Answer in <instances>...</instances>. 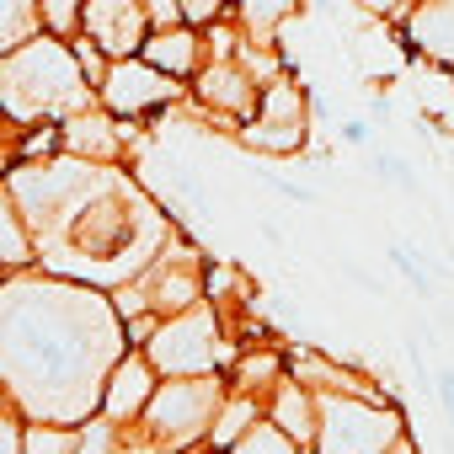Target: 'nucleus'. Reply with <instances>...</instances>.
Masks as SVG:
<instances>
[{
	"label": "nucleus",
	"mask_w": 454,
	"mask_h": 454,
	"mask_svg": "<svg viewBox=\"0 0 454 454\" xmlns=\"http://www.w3.org/2000/svg\"><path fill=\"white\" fill-rule=\"evenodd\" d=\"M118 305L102 294L65 284V278H22L6 273V380L12 401L43 385L27 406L38 422H81L70 385H86L102 401V385L113 374L118 353Z\"/></svg>",
	"instance_id": "1"
},
{
	"label": "nucleus",
	"mask_w": 454,
	"mask_h": 454,
	"mask_svg": "<svg viewBox=\"0 0 454 454\" xmlns=\"http://www.w3.org/2000/svg\"><path fill=\"white\" fill-rule=\"evenodd\" d=\"M0 97H6V118L12 129H27L38 118H70V113H86L97 97L91 75L81 70L75 59V43L65 38H33L22 49H6L0 59Z\"/></svg>",
	"instance_id": "2"
},
{
	"label": "nucleus",
	"mask_w": 454,
	"mask_h": 454,
	"mask_svg": "<svg viewBox=\"0 0 454 454\" xmlns=\"http://www.w3.org/2000/svg\"><path fill=\"white\" fill-rule=\"evenodd\" d=\"M224 401H231V374H176V380H160L150 411L139 417V433L150 438L155 454H182L192 443H208Z\"/></svg>",
	"instance_id": "3"
},
{
	"label": "nucleus",
	"mask_w": 454,
	"mask_h": 454,
	"mask_svg": "<svg viewBox=\"0 0 454 454\" xmlns=\"http://www.w3.org/2000/svg\"><path fill=\"white\" fill-rule=\"evenodd\" d=\"M406 438V417L395 401L369 395H321V433L316 454H385Z\"/></svg>",
	"instance_id": "4"
},
{
	"label": "nucleus",
	"mask_w": 454,
	"mask_h": 454,
	"mask_svg": "<svg viewBox=\"0 0 454 454\" xmlns=\"http://www.w3.org/2000/svg\"><path fill=\"white\" fill-rule=\"evenodd\" d=\"M219 342H224L219 310H214V300H203L182 316H166L145 353L166 380H176V374H224V348Z\"/></svg>",
	"instance_id": "5"
},
{
	"label": "nucleus",
	"mask_w": 454,
	"mask_h": 454,
	"mask_svg": "<svg viewBox=\"0 0 454 454\" xmlns=\"http://www.w3.org/2000/svg\"><path fill=\"white\" fill-rule=\"evenodd\" d=\"M305 134H310V97H305V86H294L284 75L262 86L257 118H247L236 129V139L262 155H294V150H305Z\"/></svg>",
	"instance_id": "6"
},
{
	"label": "nucleus",
	"mask_w": 454,
	"mask_h": 454,
	"mask_svg": "<svg viewBox=\"0 0 454 454\" xmlns=\"http://www.w3.org/2000/svg\"><path fill=\"white\" fill-rule=\"evenodd\" d=\"M97 97L113 118H150V113H166L182 97V81L166 75L160 65H150L145 54H129V59H113Z\"/></svg>",
	"instance_id": "7"
},
{
	"label": "nucleus",
	"mask_w": 454,
	"mask_h": 454,
	"mask_svg": "<svg viewBox=\"0 0 454 454\" xmlns=\"http://www.w3.org/2000/svg\"><path fill=\"white\" fill-rule=\"evenodd\" d=\"M192 97H198L208 113H219V118H236V129H241V123L257 118V107H262V81H257V75L241 65V54H236V59L203 65Z\"/></svg>",
	"instance_id": "8"
},
{
	"label": "nucleus",
	"mask_w": 454,
	"mask_h": 454,
	"mask_svg": "<svg viewBox=\"0 0 454 454\" xmlns=\"http://www.w3.org/2000/svg\"><path fill=\"white\" fill-rule=\"evenodd\" d=\"M81 33H91L113 59H129L145 49V38L155 33L145 0H86V22Z\"/></svg>",
	"instance_id": "9"
},
{
	"label": "nucleus",
	"mask_w": 454,
	"mask_h": 454,
	"mask_svg": "<svg viewBox=\"0 0 454 454\" xmlns=\"http://www.w3.org/2000/svg\"><path fill=\"white\" fill-rule=\"evenodd\" d=\"M160 380H166V374L150 364V353H145V348H129V353L113 364L107 385H102V411L118 417V422H139V417L150 411Z\"/></svg>",
	"instance_id": "10"
},
{
	"label": "nucleus",
	"mask_w": 454,
	"mask_h": 454,
	"mask_svg": "<svg viewBox=\"0 0 454 454\" xmlns=\"http://www.w3.org/2000/svg\"><path fill=\"white\" fill-rule=\"evenodd\" d=\"M401 33H406V43L417 54H427L433 65L454 70V0H411Z\"/></svg>",
	"instance_id": "11"
},
{
	"label": "nucleus",
	"mask_w": 454,
	"mask_h": 454,
	"mask_svg": "<svg viewBox=\"0 0 454 454\" xmlns=\"http://www.w3.org/2000/svg\"><path fill=\"white\" fill-rule=\"evenodd\" d=\"M268 422H278L289 438H300L310 454H316V433H321V390H310L305 380H284L273 395H268Z\"/></svg>",
	"instance_id": "12"
},
{
	"label": "nucleus",
	"mask_w": 454,
	"mask_h": 454,
	"mask_svg": "<svg viewBox=\"0 0 454 454\" xmlns=\"http://www.w3.org/2000/svg\"><path fill=\"white\" fill-rule=\"evenodd\" d=\"M65 155H81V160H97V166H107V160H118L123 155V129L113 123V118H102V113H70L65 118Z\"/></svg>",
	"instance_id": "13"
},
{
	"label": "nucleus",
	"mask_w": 454,
	"mask_h": 454,
	"mask_svg": "<svg viewBox=\"0 0 454 454\" xmlns=\"http://www.w3.org/2000/svg\"><path fill=\"white\" fill-rule=\"evenodd\" d=\"M150 65H160L166 75H176V81H187L198 65H203V54H208V43L192 33V27H155L150 38H145V49H139Z\"/></svg>",
	"instance_id": "14"
},
{
	"label": "nucleus",
	"mask_w": 454,
	"mask_h": 454,
	"mask_svg": "<svg viewBox=\"0 0 454 454\" xmlns=\"http://www.w3.org/2000/svg\"><path fill=\"white\" fill-rule=\"evenodd\" d=\"M231 390H247V395H273L284 380H289V358L273 348V342H262V348H247L231 369Z\"/></svg>",
	"instance_id": "15"
},
{
	"label": "nucleus",
	"mask_w": 454,
	"mask_h": 454,
	"mask_svg": "<svg viewBox=\"0 0 454 454\" xmlns=\"http://www.w3.org/2000/svg\"><path fill=\"white\" fill-rule=\"evenodd\" d=\"M43 33V0H0V49H22Z\"/></svg>",
	"instance_id": "16"
},
{
	"label": "nucleus",
	"mask_w": 454,
	"mask_h": 454,
	"mask_svg": "<svg viewBox=\"0 0 454 454\" xmlns=\"http://www.w3.org/2000/svg\"><path fill=\"white\" fill-rule=\"evenodd\" d=\"M300 12V0H241V33L252 43H273L278 22H289Z\"/></svg>",
	"instance_id": "17"
},
{
	"label": "nucleus",
	"mask_w": 454,
	"mask_h": 454,
	"mask_svg": "<svg viewBox=\"0 0 454 454\" xmlns=\"http://www.w3.org/2000/svg\"><path fill=\"white\" fill-rule=\"evenodd\" d=\"M0 231H6V273H22L38 252H33V236H27V214L6 198V214H0Z\"/></svg>",
	"instance_id": "18"
},
{
	"label": "nucleus",
	"mask_w": 454,
	"mask_h": 454,
	"mask_svg": "<svg viewBox=\"0 0 454 454\" xmlns=\"http://www.w3.org/2000/svg\"><path fill=\"white\" fill-rule=\"evenodd\" d=\"M81 449V427L70 422H27V449L22 454H75Z\"/></svg>",
	"instance_id": "19"
},
{
	"label": "nucleus",
	"mask_w": 454,
	"mask_h": 454,
	"mask_svg": "<svg viewBox=\"0 0 454 454\" xmlns=\"http://www.w3.org/2000/svg\"><path fill=\"white\" fill-rule=\"evenodd\" d=\"M231 454H310V449H305L300 438H289L278 422H268V417H262V422H257L236 449H231Z\"/></svg>",
	"instance_id": "20"
},
{
	"label": "nucleus",
	"mask_w": 454,
	"mask_h": 454,
	"mask_svg": "<svg viewBox=\"0 0 454 454\" xmlns=\"http://www.w3.org/2000/svg\"><path fill=\"white\" fill-rule=\"evenodd\" d=\"M81 22H86V0H43V27L54 38L81 33Z\"/></svg>",
	"instance_id": "21"
},
{
	"label": "nucleus",
	"mask_w": 454,
	"mask_h": 454,
	"mask_svg": "<svg viewBox=\"0 0 454 454\" xmlns=\"http://www.w3.org/2000/svg\"><path fill=\"white\" fill-rule=\"evenodd\" d=\"M374 176H380V182H390V187H395V192H406V198H422V182L411 176V166H406L401 155H385V150H380V155H374Z\"/></svg>",
	"instance_id": "22"
},
{
	"label": "nucleus",
	"mask_w": 454,
	"mask_h": 454,
	"mask_svg": "<svg viewBox=\"0 0 454 454\" xmlns=\"http://www.w3.org/2000/svg\"><path fill=\"white\" fill-rule=\"evenodd\" d=\"M390 268H395V273H401V278L411 284V294H422V300H433V278H427V273L417 268V257H411L406 247H390Z\"/></svg>",
	"instance_id": "23"
},
{
	"label": "nucleus",
	"mask_w": 454,
	"mask_h": 454,
	"mask_svg": "<svg viewBox=\"0 0 454 454\" xmlns=\"http://www.w3.org/2000/svg\"><path fill=\"white\" fill-rule=\"evenodd\" d=\"M224 6H231V0H182V17L192 27H214V22H224Z\"/></svg>",
	"instance_id": "24"
},
{
	"label": "nucleus",
	"mask_w": 454,
	"mask_h": 454,
	"mask_svg": "<svg viewBox=\"0 0 454 454\" xmlns=\"http://www.w3.org/2000/svg\"><path fill=\"white\" fill-rule=\"evenodd\" d=\"M27 449V417H6V422H0V454H22Z\"/></svg>",
	"instance_id": "25"
},
{
	"label": "nucleus",
	"mask_w": 454,
	"mask_h": 454,
	"mask_svg": "<svg viewBox=\"0 0 454 454\" xmlns=\"http://www.w3.org/2000/svg\"><path fill=\"white\" fill-rule=\"evenodd\" d=\"M342 139H348L353 150H369V145H374V123H364V118H348V123H342Z\"/></svg>",
	"instance_id": "26"
},
{
	"label": "nucleus",
	"mask_w": 454,
	"mask_h": 454,
	"mask_svg": "<svg viewBox=\"0 0 454 454\" xmlns=\"http://www.w3.org/2000/svg\"><path fill=\"white\" fill-rule=\"evenodd\" d=\"M268 187H273L278 198H289V203H321L310 187H300V182H284V176H268Z\"/></svg>",
	"instance_id": "27"
},
{
	"label": "nucleus",
	"mask_w": 454,
	"mask_h": 454,
	"mask_svg": "<svg viewBox=\"0 0 454 454\" xmlns=\"http://www.w3.org/2000/svg\"><path fill=\"white\" fill-rule=\"evenodd\" d=\"M433 390H438V401H443V411L454 417V369H443V374L433 380Z\"/></svg>",
	"instance_id": "28"
},
{
	"label": "nucleus",
	"mask_w": 454,
	"mask_h": 454,
	"mask_svg": "<svg viewBox=\"0 0 454 454\" xmlns=\"http://www.w3.org/2000/svg\"><path fill=\"white\" fill-rule=\"evenodd\" d=\"M358 6L374 17H395V12H406V0H358Z\"/></svg>",
	"instance_id": "29"
},
{
	"label": "nucleus",
	"mask_w": 454,
	"mask_h": 454,
	"mask_svg": "<svg viewBox=\"0 0 454 454\" xmlns=\"http://www.w3.org/2000/svg\"><path fill=\"white\" fill-rule=\"evenodd\" d=\"M342 273H348V278H353L358 289H369V294H385V284H380L374 273H364V268H342Z\"/></svg>",
	"instance_id": "30"
},
{
	"label": "nucleus",
	"mask_w": 454,
	"mask_h": 454,
	"mask_svg": "<svg viewBox=\"0 0 454 454\" xmlns=\"http://www.w3.org/2000/svg\"><path fill=\"white\" fill-rule=\"evenodd\" d=\"M385 454H417V443H411V433H406V438H401V443H390V449H385Z\"/></svg>",
	"instance_id": "31"
}]
</instances>
